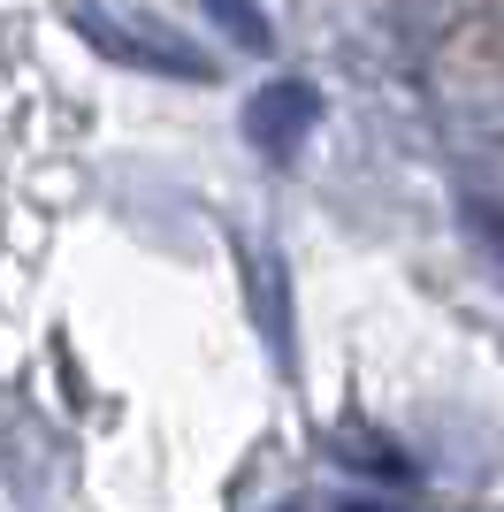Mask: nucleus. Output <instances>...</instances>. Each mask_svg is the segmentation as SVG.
Returning a JSON list of instances; mask_svg holds the SVG:
<instances>
[{"label": "nucleus", "instance_id": "obj_6", "mask_svg": "<svg viewBox=\"0 0 504 512\" xmlns=\"http://www.w3.org/2000/svg\"><path fill=\"white\" fill-rule=\"evenodd\" d=\"M352 512H382V505H352Z\"/></svg>", "mask_w": 504, "mask_h": 512}, {"label": "nucleus", "instance_id": "obj_2", "mask_svg": "<svg viewBox=\"0 0 504 512\" xmlns=\"http://www.w3.org/2000/svg\"><path fill=\"white\" fill-rule=\"evenodd\" d=\"M314 123H321V92L306 85V77H268V85L245 100V138H252V153H268V161H291Z\"/></svg>", "mask_w": 504, "mask_h": 512}, {"label": "nucleus", "instance_id": "obj_4", "mask_svg": "<svg viewBox=\"0 0 504 512\" xmlns=\"http://www.w3.org/2000/svg\"><path fill=\"white\" fill-rule=\"evenodd\" d=\"M207 8H214V23H222V31H230L245 54H268V46H275L268 16H260V0H207Z\"/></svg>", "mask_w": 504, "mask_h": 512}, {"label": "nucleus", "instance_id": "obj_5", "mask_svg": "<svg viewBox=\"0 0 504 512\" xmlns=\"http://www.w3.org/2000/svg\"><path fill=\"white\" fill-rule=\"evenodd\" d=\"M275 512H306V505H275Z\"/></svg>", "mask_w": 504, "mask_h": 512}, {"label": "nucleus", "instance_id": "obj_3", "mask_svg": "<svg viewBox=\"0 0 504 512\" xmlns=\"http://www.w3.org/2000/svg\"><path fill=\"white\" fill-rule=\"evenodd\" d=\"M245 276H252V306H260V337L275 344V360H291V299H283L275 253H245Z\"/></svg>", "mask_w": 504, "mask_h": 512}, {"label": "nucleus", "instance_id": "obj_1", "mask_svg": "<svg viewBox=\"0 0 504 512\" xmlns=\"http://www.w3.org/2000/svg\"><path fill=\"white\" fill-rule=\"evenodd\" d=\"M77 39H92V54L138 69V77H176V85H214V54L199 39H184L153 8H115V0H77Z\"/></svg>", "mask_w": 504, "mask_h": 512}]
</instances>
